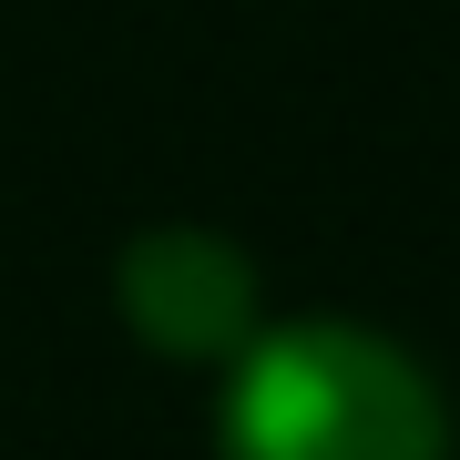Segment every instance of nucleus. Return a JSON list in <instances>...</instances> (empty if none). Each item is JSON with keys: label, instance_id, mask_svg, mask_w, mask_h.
I'll use <instances>...</instances> for the list:
<instances>
[{"label": "nucleus", "instance_id": "obj_2", "mask_svg": "<svg viewBox=\"0 0 460 460\" xmlns=\"http://www.w3.org/2000/svg\"><path fill=\"white\" fill-rule=\"evenodd\" d=\"M123 328L164 358H235L256 338V266L205 226H144L113 266Z\"/></svg>", "mask_w": 460, "mask_h": 460}, {"label": "nucleus", "instance_id": "obj_1", "mask_svg": "<svg viewBox=\"0 0 460 460\" xmlns=\"http://www.w3.org/2000/svg\"><path fill=\"white\" fill-rule=\"evenodd\" d=\"M215 450L226 460H450V420L420 358H399L389 338L348 328V317H307V328H256L235 348Z\"/></svg>", "mask_w": 460, "mask_h": 460}]
</instances>
